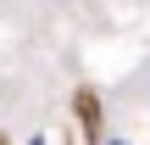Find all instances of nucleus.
<instances>
[{"label": "nucleus", "mask_w": 150, "mask_h": 145, "mask_svg": "<svg viewBox=\"0 0 150 145\" xmlns=\"http://www.w3.org/2000/svg\"><path fill=\"white\" fill-rule=\"evenodd\" d=\"M100 145H134V140H122V134H106V140H100Z\"/></svg>", "instance_id": "obj_1"}, {"label": "nucleus", "mask_w": 150, "mask_h": 145, "mask_svg": "<svg viewBox=\"0 0 150 145\" xmlns=\"http://www.w3.org/2000/svg\"><path fill=\"white\" fill-rule=\"evenodd\" d=\"M28 145H45V140H39V134H33V140H28Z\"/></svg>", "instance_id": "obj_2"}]
</instances>
